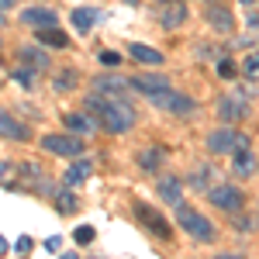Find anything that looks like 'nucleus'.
Masks as SVG:
<instances>
[{"mask_svg":"<svg viewBox=\"0 0 259 259\" xmlns=\"http://www.w3.org/2000/svg\"><path fill=\"white\" fill-rule=\"evenodd\" d=\"M100 94H124L128 90V80H97Z\"/></svg>","mask_w":259,"mask_h":259,"instance_id":"21","label":"nucleus"},{"mask_svg":"<svg viewBox=\"0 0 259 259\" xmlns=\"http://www.w3.org/2000/svg\"><path fill=\"white\" fill-rule=\"evenodd\" d=\"M207 149L211 152H232V149H249V139L245 135H235L232 128H218L207 135Z\"/></svg>","mask_w":259,"mask_h":259,"instance_id":"5","label":"nucleus"},{"mask_svg":"<svg viewBox=\"0 0 259 259\" xmlns=\"http://www.w3.org/2000/svg\"><path fill=\"white\" fill-rule=\"evenodd\" d=\"M128 87L149 97V94H159V90H166V87H169V80H166V76H156V73H139V76H132V80H128Z\"/></svg>","mask_w":259,"mask_h":259,"instance_id":"9","label":"nucleus"},{"mask_svg":"<svg viewBox=\"0 0 259 259\" xmlns=\"http://www.w3.org/2000/svg\"><path fill=\"white\" fill-rule=\"evenodd\" d=\"M177 207V225L190 235V239H197V242H211L214 239V225L204 218L200 211H194L190 204H173Z\"/></svg>","mask_w":259,"mask_h":259,"instance_id":"2","label":"nucleus"},{"mask_svg":"<svg viewBox=\"0 0 259 259\" xmlns=\"http://www.w3.org/2000/svg\"><path fill=\"white\" fill-rule=\"evenodd\" d=\"M90 173H94V162H90V159H80V156H76V162L66 169V177H62V180L73 187V183H83V180L90 177Z\"/></svg>","mask_w":259,"mask_h":259,"instance_id":"14","label":"nucleus"},{"mask_svg":"<svg viewBox=\"0 0 259 259\" xmlns=\"http://www.w3.org/2000/svg\"><path fill=\"white\" fill-rule=\"evenodd\" d=\"M218 76H225V80H232V76H235V66H232V59H221Z\"/></svg>","mask_w":259,"mask_h":259,"instance_id":"27","label":"nucleus"},{"mask_svg":"<svg viewBox=\"0 0 259 259\" xmlns=\"http://www.w3.org/2000/svg\"><path fill=\"white\" fill-rule=\"evenodd\" d=\"M245 111H249V104L242 97H225L221 100V107H218V114L225 121H235V118H245Z\"/></svg>","mask_w":259,"mask_h":259,"instance_id":"13","label":"nucleus"},{"mask_svg":"<svg viewBox=\"0 0 259 259\" xmlns=\"http://www.w3.org/2000/svg\"><path fill=\"white\" fill-rule=\"evenodd\" d=\"M41 145H45V152L62 156V159H76V156H83V142L76 139V135H45Z\"/></svg>","mask_w":259,"mask_h":259,"instance_id":"4","label":"nucleus"},{"mask_svg":"<svg viewBox=\"0 0 259 259\" xmlns=\"http://www.w3.org/2000/svg\"><path fill=\"white\" fill-rule=\"evenodd\" d=\"M21 59L28 62V66H35V69H41V66L49 62V56H45L41 49H21Z\"/></svg>","mask_w":259,"mask_h":259,"instance_id":"19","label":"nucleus"},{"mask_svg":"<svg viewBox=\"0 0 259 259\" xmlns=\"http://www.w3.org/2000/svg\"><path fill=\"white\" fill-rule=\"evenodd\" d=\"M66 128L69 132H94L97 128V121H90V118H83V114H66Z\"/></svg>","mask_w":259,"mask_h":259,"instance_id":"17","label":"nucleus"},{"mask_svg":"<svg viewBox=\"0 0 259 259\" xmlns=\"http://www.w3.org/2000/svg\"><path fill=\"white\" fill-rule=\"evenodd\" d=\"M211 204L221 211H242V190L239 187H211Z\"/></svg>","mask_w":259,"mask_h":259,"instance_id":"8","label":"nucleus"},{"mask_svg":"<svg viewBox=\"0 0 259 259\" xmlns=\"http://www.w3.org/2000/svg\"><path fill=\"white\" fill-rule=\"evenodd\" d=\"M128 56H132L135 62H145V66H159V62H162L159 49H149V45H139V41L128 45Z\"/></svg>","mask_w":259,"mask_h":259,"instance_id":"12","label":"nucleus"},{"mask_svg":"<svg viewBox=\"0 0 259 259\" xmlns=\"http://www.w3.org/2000/svg\"><path fill=\"white\" fill-rule=\"evenodd\" d=\"M31 245H35V242L28 239V235H21V239H18V249H21V252H31Z\"/></svg>","mask_w":259,"mask_h":259,"instance_id":"29","label":"nucleus"},{"mask_svg":"<svg viewBox=\"0 0 259 259\" xmlns=\"http://www.w3.org/2000/svg\"><path fill=\"white\" fill-rule=\"evenodd\" d=\"M207 21H211V24H218L221 31H232V18H228L225 11H218V7H211V11H207Z\"/></svg>","mask_w":259,"mask_h":259,"instance_id":"22","label":"nucleus"},{"mask_svg":"<svg viewBox=\"0 0 259 259\" xmlns=\"http://www.w3.org/2000/svg\"><path fill=\"white\" fill-rule=\"evenodd\" d=\"M69 207H76V200H73V197H66V194H62V197H59V211H69Z\"/></svg>","mask_w":259,"mask_h":259,"instance_id":"30","label":"nucleus"},{"mask_svg":"<svg viewBox=\"0 0 259 259\" xmlns=\"http://www.w3.org/2000/svg\"><path fill=\"white\" fill-rule=\"evenodd\" d=\"M162 162V149H149V152H142V166L145 169H156Z\"/></svg>","mask_w":259,"mask_h":259,"instance_id":"24","label":"nucleus"},{"mask_svg":"<svg viewBox=\"0 0 259 259\" xmlns=\"http://www.w3.org/2000/svg\"><path fill=\"white\" fill-rule=\"evenodd\" d=\"M242 4H252V0H242Z\"/></svg>","mask_w":259,"mask_h":259,"instance_id":"34","label":"nucleus"},{"mask_svg":"<svg viewBox=\"0 0 259 259\" xmlns=\"http://www.w3.org/2000/svg\"><path fill=\"white\" fill-rule=\"evenodd\" d=\"M14 80L24 83V87H31V73H14Z\"/></svg>","mask_w":259,"mask_h":259,"instance_id":"31","label":"nucleus"},{"mask_svg":"<svg viewBox=\"0 0 259 259\" xmlns=\"http://www.w3.org/2000/svg\"><path fill=\"white\" fill-rule=\"evenodd\" d=\"M242 73L249 76V80H259V52H249L245 62H242Z\"/></svg>","mask_w":259,"mask_h":259,"instance_id":"23","label":"nucleus"},{"mask_svg":"<svg viewBox=\"0 0 259 259\" xmlns=\"http://www.w3.org/2000/svg\"><path fill=\"white\" fill-rule=\"evenodd\" d=\"M94 21H97V11L94 7H73V28L76 31H90Z\"/></svg>","mask_w":259,"mask_h":259,"instance_id":"16","label":"nucleus"},{"mask_svg":"<svg viewBox=\"0 0 259 259\" xmlns=\"http://www.w3.org/2000/svg\"><path fill=\"white\" fill-rule=\"evenodd\" d=\"M156 194H159V200H166V204H180V200H183V180L173 177V173H162V177L156 180Z\"/></svg>","mask_w":259,"mask_h":259,"instance_id":"7","label":"nucleus"},{"mask_svg":"<svg viewBox=\"0 0 259 259\" xmlns=\"http://www.w3.org/2000/svg\"><path fill=\"white\" fill-rule=\"evenodd\" d=\"M118 62H121V56H118V52H100V66H107V69H114Z\"/></svg>","mask_w":259,"mask_h":259,"instance_id":"26","label":"nucleus"},{"mask_svg":"<svg viewBox=\"0 0 259 259\" xmlns=\"http://www.w3.org/2000/svg\"><path fill=\"white\" fill-rule=\"evenodd\" d=\"M24 24H35V28H49V24H56V11H49V7H28L24 14H21Z\"/></svg>","mask_w":259,"mask_h":259,"instance_id":"11","label":"nucleus"},{"mask_svg":"<svg viewBox=\"0 0 259 259\" xmlns=\"http://www.w3.org/2000/svg\"><path fill=\"white\" fill-rule=\"evenodd\" d=\"M76 242H80V245H90V242H94V228H90V225H80V228H76Z\"/></svg>","mask_w":259,"mask_h":259,"instance_id":"25","label":"nucleus"},{"mask_svg":"<svg viewBox=\"0 0 259 259\" xmlns=\"http://www.w3.org/2000/svg\"><path fill=\"white\" fill-rule=\"evenodd\" d=\"M0 24H4V11H0Z\"/></svg>","mask_w":259,"mask_h":259,"instance_id":"33","label":"nucleus"},{"mask_svg":"<svg viewBox=\"0 0 259 259\" xmlns=\"http://www.w3.org/2000/svg\"><path fill=\"white\" fill-rule=\"evenodd\" d=\"M69 83H73V73H62L59 80H56V90H66V87H69Z\"/></svg>","mask_w":259,"mask_h":259,"instance_id":"28","label":"nucleus"},{"mask_svg":"<svg viewBox=\"0 0 259 259\" xmlns=\"http://www.w3.org/2000/svg\"><path fill=\"white\" fill-rule=\"evenodd\" d=\"M87 107H90L100 118V124H104L107 132H114V135L128 132V128L135 124V111L128 107V100L121 97V94H94V97L87 100Z\"/></svg>","mask_w":259,"mask_h":259,"instance_id":"1","label":"nucleus"},{"mask_svg":"<svg viewBox=\"0 0 259 259\" xmlns=\"http://www.w3.org/2000/svg\"><path fill=\"white\" fill-rule=\"evenodd\" d=\"M135 218H139L152 235H159V239H169V235H173V232H169V221L162 218V214H156V211H152L149 204H142V200L135 204Z\"/></svg>","mask_w":259,"mask_h":259,"instance_id":"6","label":"nucleus"},{"mask_svg":"<svg viewBox=\"0 0 259 259\" xmlns=\"http://www.w3.org/2000/svg\"><path fill=\"white\" fill-rule=\"evenodd\" d=\"M38 41H41V45H52V49H66V45H69V38L62 35L56 24H49V28H38Z\"/></svg>","mask_w":259,"mask_h":259,"instance_id":"15","label":"nucleus"},{"mask_svg":"<svg viewBox=\"0 0 259 259\" xmlns=\"http://www.w3.org/2000/svg\"><path fill=\"white\" fill-rule=\"evenodd\" d=\"M4 252H7V242H4V235H0V256H4Z\"/></svg>","mask_w":259,"mask_h":259,"instance_id":"32","label":"nucleus"},{"mask_svg":"<svg viewBox=\"0 0 259 259\" xmlns=\"http://www.w3.org/2000/svg\"><path fill=\"white\" fill-rule=\"evenodd\" d=\"M149 100L156 104V107H162V111H169V114H190L197 104H194V97H187V94H180V90H159V94H149Z\"/></svg>","mask_w":259,"mask_h":259,"instance_id":"3","label":"nucleus"},{"mask_svg":"<svg viewBox=\"0 0 259 259\" xmlns=\"http://www.w3.org/2000/svg\"><path fill=\"white\" fill-rule=\"evenodd\" d=\"M183 18H187V7H183V4H177V7H169V11L162 14V24H166V28H177Z\"/></svg>","mask_w":259,"mask_h":259,"instance_id":"20","label":"nucleus"},{"mask_svg":"<svg viewBox=\"0 0 259 259\" xmlns=\"http://www.w3.org/2000/svg\"><path fill=\"white\" fill-rule=\"evenodd\" d=\"M0 135H4V139H14V142H24L28 139V124H21V121L11 118L7 111H0Z\"/></svg>","mask_w":259,"mask_h":259,"instance_id":"10","label":"nucleus"},{"mask_svg":"<svg viewBox=\"0 0 259 259\" xmlns=\"http://www.w3.org/2000/svg\"><path fill=\"white\" fill-rule=\"evenodd\" d=\"M252 169H256V162L249 156V149H239V152H235V173H239V177H252Z\"/></svg>","mask_w":259,"mask_h":259,"instance_id":"18","label":"nucleus"}]
</instances>
